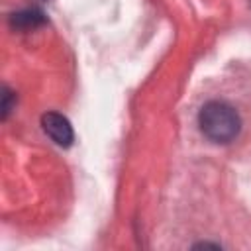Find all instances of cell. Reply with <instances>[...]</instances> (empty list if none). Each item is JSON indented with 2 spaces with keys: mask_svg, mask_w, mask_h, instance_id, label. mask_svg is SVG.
<instances>
[{
  "mask_svg": "<svg viewBox=\"0 0 251 251\" xmlns=\"http://www.w3.org/2000/svg\"><path fill=\"white\" fill-rule=\"evenodd\" d=\"M198 126L202 133L214 143H229L241 129L239 114L233 106L222 100H210L200 108Z\"/></svg>",
  "mask_w": 251,
  "mask_h": 251,
  "instance_id": "cell-1",
  "label": "cell"
},
{
  "mask_svg": "<svg viewBox=\"0 0 251 251\" xmlns=\"http://www.w3.org/2000/svg\"><path fill=\"white\" fill-rule=\"evenodd\" d=\"M12 24L22 27V29H29V27H35V25L43 24V14L37 12V10H25V12L14 14L12 16Z\"/></svg>",
  "mask_w": 251,
  "mask_h": 251,
  "instance_id": "cell-3",
  "label": "cell"
},
{
  "mask_svg": "<svg viewBox=\"0 0 251 251\" xmlns=\"http://www.w3.org/2000/svg\"><path fill=\"white\" fill-rule=\"evenodd\" d=\"M41 126H43V131L61 147H69L75 141V133H73V127H71L69 120L59 112L43 114Z\"/></svg>",
  "mask_w": 251,
  "mask_h": 251,
  "instance_id": "cell-2",
  "label": "cell"
}]
</instances>
